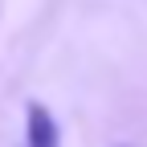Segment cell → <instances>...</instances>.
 <instances>
[{
  "instance_id": "obj_1",
  "label": "cell",
  "mask_w": 147,
  "mask_h": 147,
  "mask_svg": "<svg viewBox=\"0 0 147 147\" xmlns=\"http://www.w3.org/2000/svg\"><path fill=\"white\" fill-rule=\"evenodd\" d=\"M25 147H61V127L45 102L25 106Z\"/></svg>"
}]
</instances>
